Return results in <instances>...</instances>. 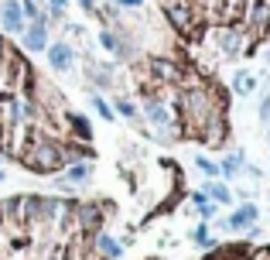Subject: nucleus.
Returning <instances> with one entry per match:
<instances>
[{"label": "nucleus", "mask_w": 270, "mask_h": 260, "mask_svg": "<svg viewBox=\"0 0 270 260\" xmlns=\"http://www.w3.org/2000/svg\"><path fill=\"white\" fill-rule=\"evenodd\" d=\"M260 117H264V120H270V96L260 103Z\"/></svg>", "instance_id": "f3484780"}, {"label": "nucleus", "mask_w": 270, "mask_h": 260, "mask_svg": "<svg viewBox=\"0 0 270 260\" xmlns=\"http://www.w3.org/2000/svg\"><path fill=\"white\" fill-rule=\"evenodd\" d=\"M21 10H24V21H38V0H21Z\"/></svg>", "instance_id": "4468645a"}, {"label": "nucleus", "mask_w": 270, "mask_h": 260, "mask_svg": "<svg viewBox=\"0 0 270 260\" xmlns=\"http://www.w3.org/2000/svg\"><path fill=\"white\" fill-rule=\"evenodd\" d=\"M45 52H48V65H52L55 72H65V68H72L75 52H72V45H68V41H52V48H45Z\"/></svg>", "instance_id": "7ed1b4c3"}, {"label": "nucleus", "mask_w": 270, "mask_h": 260, "mask_svg": "<svg viewBox=\"0 0 270 260\" xmlns=\"http://www.w3.org/2000/svg\"><path fill=\"white\" fill-rule=\"evenodd\" d=\"M89 175H92V164H72V168H68V178H72L75 185H79V182H86Z\"/></svg>", "instance_id": "9d476101"}, {"label": "nucleus", "mask_w": 270, "mask_h": 260, "mask_svg": "<svg viewBox=\"0 0 270 260\" xmlns=\"http://www.w3.org/2000/svg\"><path fill=\"white\" fill-rule=\"evenodd\" d=\"M3 178H7V175H3V171H0V182H3Z\"/></svg>", "instance_id": "412c9836"}, {"label": "nucleus", "mask_w": 270, "mask_h": 260, "mask_svg": "<svg viewBox=\"0 0 270 260\" xmlns=\"http://www.w3.org/2000/svg\"><path fill=\"white\" fill-rule=\"evenodd\" d=\"M0 24L7 34H21L24 31V10H21V0H0Z\"/></svg>", "instance_id": "f03ea898"}, {"label": "nucleus", "mask_w": 270, "mask_h": 260, "mask_svg": "<svg viewBox=\"0 0 270 260\" xmlns=\"http://www.w3.org/2000/svg\"><path fill=\"white\" fill-rule=\"evenodd\" d=\"M96 243H99V250L106 254V260H120V257H123V247H120L110 233H99V240H96Z\"/></svg>", "instance_id": "39448f33"}, {"label": "nucleus", "mask_w": 270, "mask_h": 260, "mask_svg": "<svg viewBox=\"0 0 270 260\" xmlns=\"http://www.w3.org/2000/svg\"><path fill=\"white\" fill-rule=\"evenodd\" d=\"M144 0H120V7H140Z\"/></svg>", "instance_id": "6ab92c4d"}, {"label": "nucleus", "mask_w": 270, "mask_h": 260, "mask_svg": "<svg viewBox=\"0 0 270 260\" xmlns=\"http://www.w3.org/2000/svg\"><path fill=\"white\" fill-rule=\"evenodd\" d=\"M45 3H52V7H65L68 0H45Z\"/></svg>", "instance_id": "aec40b11"}, {"label": "nucleus", "mask_w": 270, "mask_h": 260, "mask_svg": "<svg viewBox=\"0 0 270 260\" xmlns=\"http://www.w3.org/2000/svg\"><path fill=\"white\" fill-rule=\"evenodd\" d=\"M48 17H52L55 24H59V21H65V7H52V3H48Z\"/></svg>", "instance_id": "2eb2a0df"}, {"label": "nucleus", "mask_w": 270, "mask_h": 260, "mask_svg": "<svg viewBox=\"0 0 270 260\" xmlns=\"http://www.w3.org/2000/svg\"><path fill=\"white\" fill-rule=\"evenodd\" d=\"M195 164L202 168V171H205V175H209V178H219V175H222V168H219L215 161H209V158H202V154L195 158Z\"/></svg>", "instance_id": "9b49d317"}, {"label": "nucleus", "mask_w": 270, "mask_h": 260, "mask_svg": "<svg viewBox=\"0 0 270 260\" xmlns=\"http://www.w3.org/2000/svg\"><path fill=\"white\" fill-rule=\"evenodd\" d=\"M38 3H41V0H38Z\"/></svg>", "instance_id": "4be33fe9"}, {"label": "nucleus", "mask_w": 270, "mask_h": 260, "mask_svg": "<svg viewBox=\"0 0 270 260\" xmlns=\"http://www.w3.org/2000/svg\"><path fill=\"white\" fill-rule=\"evenodd\" d=\"M99 45H103L106 52H113V55H123V45H120V38H117L113 31H106V28L99 31Z\"/></svg>", "instance_id": "0eeeda50"}, {"label": "nucleus", "mask_w": 270, "mask_h": 260, "mask_svg": "<svg viewBox=\"0 0 270 260\" xmlns=\"http://www.w3.org/2000/svg\"><path fill=\"white\" fill-rule=\"evenodd\" d=\"M192 240H195L199 247H215V240L209 236V229H205V226H195V229H192Z\"/></svg>", "instance_id": "ddd939ff"}, {"label": "nucleus", "mask_w": 270, "mask_h": 260, "mask_svg": "<svg viewBox=\"0 0 270 260\" xmlns=\"http://www.w3.org/2000/svg\"><path fill=\"white\" fill-rule=\"evenodd\" d=\"M92 106H96V113H99L103 120H113V117H117V113H113V106H110L103 96H92Z\"/></svg>", "instance_id": "f8f14e48"}, {"label": "nucleus", "mask_w": 270, "mask_h": 260, "mask_svg": "<svg viewBox=\"0 0 270 260\" xmlns=\"http://www.w3.org/2000/svg\"><path fill=\"white\" fill-rule=\"evenodd\" d=\"M205 195H212V198H215L219 205H229V202H233V195H229V189H226V185H222L219 178H212V182L205 185Z\"/></svg>", "instance_id": "423d86ee"}, {"label": "nucleus", "mask_w": 270, "mask_h": 260, "mask_svg": "<svg viewBox=\"0 0 270 260\" xmlns=\"http://www.w3.org/2000/svg\"><path fill=\"white\" fill-rule=\"evenodd\" d=\"M240 161H243V154H240V151H233V154L219 164V168H222V175H226V178H233V175L240 171Z\"/></svg>", "instance_id": "6e6552de"}, {"label": "nucleus", "mask_w": 270, "mask_h": 260, "mask_svg": "<svg viewBox=\"0 0 270 260\" xmlns=\"http://www.w3.org/2000/svg\"><path fill=\"white\" fill-rule=\"evenodd\" d=\"M253 223H257V205H240L229 219H222L226 229H250Z\"/></svg>", "instance_id": "20e7f679"}, {"label": "nucleus", "mask_w": 270, "mask_h": 260, "mask_svg": "<svg viewBox=\"0 0 270 260\" xmlns=\"http://www.w3.org/2000/svg\"><path fill=\"white\" fill-rule=\"evenodd\" d=\"M79 7L89 10V14H96V0H79Z\"/></svg>", "instance_id": "a211bd4d"}, {"label": "nucleus", "mask_w": 270, "mask_h": 260, "mask_svg": "<svg viewBox=\"0 0 270 260\" xmlns=\"http://www.w3.org/2000/svg\"><path fill=\"white\" fill-rule=\"evenodd\" d=\"M215 209H219V205H212V202H205V205H199L202 219H212V216H215Z\"/></svg>", "instance_id": "dca6fc26"}, {"label": "nucleus", "mask_w": 270, "mask_h": 260, "mask_svg": "<svg viewBox=\"0 0 270 260\" xmlns=\"http://www.w3.org/2000/svg\"><path fill=\"white\" fill-rule=\"evenodd\" d=\"M117 113L127 117V120H137V106L127 99V96H117Z\"/></svg>", "instance_id": "1a4fd4ad"}, {"label": "nucleus", "mask_w": 270, "mask_h": 260, "mask_svg": "<svg viewBox=\"0 0 270 260\" xmlns=\"http://www.w3.org/2000/svg\"><path fill=\"white\" fill-rule=\"evenodd\" d=\"M21 38H24V48H28V52H45V48H48V21H45V17L28 21L24 31H21Z\"/></svg>", "instance_id": "f257e3e1"}]
</instances>
